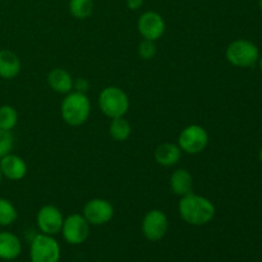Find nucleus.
Returning <instances> with one entry per match:
<instances>
[{"label": "nucleus", "mask_w": 262, "mask_h": 262, "mask_svg": "<svg viewBox=\"0 0 262 262\" xmlns=\"http://www.w3.org/2000/svg\"><path fill=\"white\" fill-rule=\"evenodd\" d=\"M178 211L182 220L187 224L193 225V227H202V225L209 224L214 219L216 210L209 199L189 193L181 197Z\"/></svg>", "instance_id": "obj_1"}, {"label": "nucleus", "mask_w": 262, "mask_h": 262, "mask_svg": "<svg viewBox=\"0 0 262 262\" xmlns=\"http://www.w3.org/2000/svg\"><path fill=\"white\" fill-rule=\"evenodd\" d=\"M170 188L174 194L179 197L192 193L193 188V178L187 169H178L170 177Z\"/></svg>", "instance_id": "obj_15"}, {"label": "nucleus", "mask_w": 262, "mask_h": 262, "mask_svg": "<svg viewBox=\"0 0 262 262\" xmlns=\"http://www.w3.org/2000/svg\"><path fill=\"white\" fill-rule=\"evenodd\" d=\"M13 146H14V137L12 130L0 129V159L12 152Z\"/></svg>", "instance_id": "obj_22"}, {"label": "nucleus", "mask_w": 262, "mask_h": 262, "mask_svg": "<svg viewBox=\"0 0 262 262\" xmlns=\"http://www.w3.org/2000/svg\"><path fill=\"white\" fill-rule=\"evenodd\" d=\"M18 212L14 205L7 199H0V227H9L17 220Z\"/></svg>", "instance_id": "obj_20"}, {"label": "nucleus", "mask_w": 262, "mask_h": 262, "mask_svg": "<svg viewBox=\"0 0 262 262\" xmlns=\"http://www.w3.org/2000/svg\"><path fill=\"white\" fill-rule=\"evenodd\" d=\"M209 143V133L199 124H191L184 128L178 137L177 145L183 152L189 155H197L206 148Z\"/></svg>", "instance_id": "obj_6"}, {"label": "nucleus", "mask_w": 262, "mask_h": 262, "mask_svg": "<svg viewBox=\"0 0 262 262\" xmlns=\"http://www.w3.org/2000/svg\"><path fill=\"white\" fill-rule=\"evenodd\" d=\"M182 150L178 145L170 142L161 143L155 150V160L159 165L174 166L179 163Z\"/></svg>", "instance_id": "obj_16"}, {"label": "nucleus", "mask_w": 262, "mask_h": 262, "mask_svg": "<svg viewBox=\"0 0 262 262\" xmlns=\"http://www.w3.org/2000/svg\"><path fill=\"white\" fill-rule=\"evenodd\" d=\"M61 118L67 124L72 127H78L84 124L90 118L91 113V102L82 92H69L64 97L60 107Z\"/></svg>", "instance_id": "obj_2"}, {"label": "nucleus", "mask_w": 262, "mask_h": 262, "mask_svg": "<svg viewBox=\"0 0 262 262\" xmlns=\"http://www.w3.org/2000/svg\"><path fill=\"white\" fill-rule=\"evenodd\" d=\"M0 171L9 181H20L27 174V164L20 156L10 152L0 159Z\"/></svg>", "instance_id": "obj_12"}, {"label": "nucleus", "mask_w": 262, "mask_h": 262, "mask_svg": "<svg viewBox=\"0 0 262 262\" xmlns=\"http://www.w3.org/2000/svg\"><path fill=\"white\" fill-rule=\"evenodd\" d=\"M258 66H260V69H261V72H262V58L260 59V61H258Z\"/></svg>", "instance_id": "obj_26"}, {"label": "nucleus", "mask_w": 262, "mask_h": 262, "mask_svg": "<svg viewBox=\"0 0 262 262\" xmlns=\"http://www.w3.org/2000/svg\"><path fill=\"white\" fill-rule=\"evenodd\" d=\"M99 106L107 118H122L129 110V99L122 89L110 86L100 92Z\"/></svg>", "instance_id": "obj_3"}, {"label": "nucleus", "mask_w": 262, "mask_h": 262, "mask_svg": "<svg viewBox=\"0 0 262 262\" xmlns=\"http://www.w3.org/2000/svg\"><path fill=\"white\" fill-rule=\"evenodd\" d=\"M125 3L130 10H137L143 5V0H127Z\"/></svg>", "instance_id": "obj_25"}, {"label": "nucleus", "mask_w": 262, "mask_h": 262, "mask_svg": "<svg viewBox=\"0 0 262 262\" xmlns=\"http://www.w3.org/2000/svg\"><path fill=\"white\" fill-rule=\"evenodd\" d=\"M20 60L17 54L10 50H0V77L13 79L19 74Z\"/></svg>", "instance_id": "obj_17"}, {"label": "nucleus", "mask_w": 262, "mask_h": 262, "mask_svg": "<svg viewBox=\"0 0 262 262\" xmlns=\"http://www.w3.org/2000/svg\"><path fill=\"white\" fill-rule=\"evenodd\" d=\"M258 5H260V9L262 10V0H260V3H258Z\"/></svg>", "instance_id": "obj_29"}, {"label": "nucleus", "mask_w": 262, "mask_h": 262, "mask_svg": "<svg viewBox=\"0 0 262 262\" xmlns=\"http://www.w3.org/2000/svg\"><path fill=\"white\" fill-rule=\"evenodd\" d=\"M31 262H59L60 246L53 235L37 234L33 237L30 247Z\"/></svg>", "instance_id": "obj_5"}, {"label": "nucleus", "mask_w": 262, "mask_h": 262, "mask_svg": "<svg viewBox=\"0 0 262 262\" xmlns=\"http://www.w3.org/2000/svg\"><path fill=\"white\" fill-rule=\"evenodd\" d=\"M22 252L20 239L12 232H0V258L5 261L15 260Z\"/></svg>", "instance_id": "obj_13"}, {"label": "nucleus", "mask_w": 262, "mask_h": 262, "mask_svg": "<svg viewBox=\"0 0 262 262\" xmlns=\"http://www.w3.org/2000/svg\"><path fill=\"white\" fill-rule=\"evenodd\" d=\"M36 223L42 234L55 235L61 232L64 217L58 207L54 205H45L38 210Z\"/></svg>", "instance_id": "obj_10"}, {"label": "nucleus", "mask_w": 262, "mask_h": 262, "mask_svg": "<svg viewBox=\"0 0 262 262\" xmlns=\"http://www.w3.org/2000/svg\"><path fill=\"white\" fill-rule=\"evenodd\" d=\"M260 160H261V163H262V148H261V151H260Z\"/></svg>", "instance_id": "obj_28"}, {"label": "nucleus", "mask_w": 262, "mask_h": 262, "mask_svg": "<svg viewBox=\"0 0 262 262\" xmlns=\"http://www.w3.org/2000/svg\"><path fill=\"white\" fill-rule=\"evenodd\" d=\"M2 179H3V174L2 171H0V184H2Z\"/></svg>", "instance_id": "obj_27"}, {"label": "nucleus", "mask_w": 262, "mask_h": 262, "mask_svg": "<svg viewBox=\"0 0 262 262\" xmlns=\"http://www.w3.org/2000/svg\"><path fill=\"white\" fill-rule=\"evenodd\" d=\"M89 82L84 78H78L73 82V89L76 90L77 92H82V94H84V92L89 90Z\"/></svg>", "instance_id": "obj_24"}, {"label": "nucleus", "mask_w": 262, "mask_h": 262, "mask_svg": "<svg viewBox=\"0 0 262 262\" xmlns=\"http://www.w3.org/2000/svg\"><path fill=\"white\" fill-rule=\"evenodd\" d=\"M92 0H69V12L77 19H86L92 14Z\"/></svg>", "instance_id": "obj_19"}, {"label": "nucleus", "mask_w": 262, "mask_h": 262, "mask_svg": "<svg viewBox=\"0 0 262 262\" xmlns=\"http://www.w3.org/2000/svg\"><path fill=\"white\" fill-rule=\"evenodd\" d=\"M141 229L146 239L150 242H159L168 233V216L161 210H151L143 217Z\"/></svg>", "instance_id": "obj_8"}, {"label": "nucleus", "mask_w": 262, "mask_h": 262, "mask_svg": "<svg viewBox=\"0 0 262 262\" xmlns=\"http://www.w3.org/2000/svg\"><path fill=\"white\" fill-rule=\"evenodd\" d=\"M132 132V128L128 120L124 119V117L122 118H115L112 119L109 127V133L112 136V138L118 142H123V141L128 140V137L130 136Z\"/></svg>", "instance_id": "obj_18"}, {"label": "nucleus", "mask_w": 262, "mask_h": 262, "mask_svg": "<svg viewBox=\"0 0 262 262\" xmlns=\"http://www.w3.org/2000/svg\"><path fill=\"white\" fill-rule=\"evenodd\" d=\"M225 56L234 67L250 68L258 61V49L251 41L239 38L229 43L225 51Z\"/></svg>", "instance_id": "obj_4"}, {"label": "nucleus", "mask_w": 262, "mask_h": 262, "mask_svg": "<svg viewBox=\"0 0 262 262\" xmlns=\"http://www.w3.org/2000/svg\"><path fill=\"white\" fill-rule=\"evenodd\" d=\"M137 28L143 40L156 41L165 32V20L159 13L148 10L138 18Z\"/></svg>", "instance_id": "obj_11"}, {"label": "nucleus", "mask_w": 262, "mask_h": 262, "mask_svg": "<svg viewBox=\"0 0 262 262\" xmlns=\"http://www.w3.org/2000/svg\"><path fill=\"white\" fill-rule=\"evenodd\" d=\"M83 216L90 225H105L114 216V207L107 200L92 199L84 205Z\"/></svg>", "instance_id": "obj_9"}, {"label": "nucleus", "mask_w": 262, "mask_h": 262, "mask_svg": "<svg viewBox=\"0 0 262 262\" xmlns=\"http://www.w3.org/2000/svg\"><path fill=\"white\" fill-rule=\"evenodd\" d=\"M61 234L69 245H82L90 237V224L83 215L72 214L64 219Z\"/></svg>", "instance_id": "obj_7"}, {"label": "nucleus", "mask_w": 262, "mask_h": 262, "mask_svg": "<svg viewBox=\"0 0 262 262\" xmlns=\"http://www.w3.org/2000/svg\"><path fill=\"white\" fill-rule=\"evenodd\" d=\"M138 55H140L143 60H151V59L156 55L155 41L143 40L142 42L138 45Z\"/></svg>", "instance_id": "obj_23"}, {"label": "nucleus", "mask_w": 262, "mask_h": 262, "mask_svg": "<svg viewBox=\"0 0 262 262\" xmlns=\"http://www.w3.org/2000/svg\"><path fill=\"white\" fill-rule=\"evenodd\" d=\"M18 123V113L10 105L0 106V129L12 130Z\"/></svg>", "instance_id": "obj_21"}, {"label": "nucleus", "mask_w": 262, "mask_h": 262, "mask_svg": "<svg viewBox=\"0 0 262 262\" xmlns=\"http://www.w3.org/2000/svg\"><path fill=\"white\" fill-rule=\"evenodd\" d=\"M74 79L63 68H55L48 74V83L58 94H69L73 90Z\"/></svg>", "instance_id": "obj_14"}]
</instances>
